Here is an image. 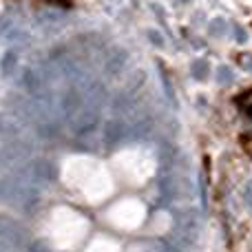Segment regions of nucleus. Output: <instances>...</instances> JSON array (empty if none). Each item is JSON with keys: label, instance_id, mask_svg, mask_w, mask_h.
<instances>
[{"label": "nucleus", "instance_id": "obj_1", "mask_svg": "<svg viewBox=\"0 0 252 252\" xmlns=\"http://www.w3.org/2000/svg\"><path fill=\"white\" fill-rule=\"evenodd\" d=\"M87 235V221L71 210H60L53 219V241L58 248H75Z\"/></svg>", "mask_w": 252, "mask_h": 252}, {"label": "nucleus", "instance_id": "obj_2", "mask_svg": "<svg viewBox=\"0 0 252 252\" xmlns=\"http://www.w3.org/2000/svg\"><path fill=\"white\" fill-rule=\"evenodd\" d=\"M142 217H144V210H142V206H139V201H124V204H120L118 208L111 210L113 223H118L120 228H126V230L139 226V223H142Z\"/></svg>", "mask_w": 252, "mask_h": 252}, {"label": "nucleus", "instance_id": "obj_3", "mask_svg": "<svg viewBox=\"0 0 252 252\" xmlns=\"http://www.w3.org/2000/svg\"><path fill=\"white\" fill-rule=\"evenodd\" d=\"M87 252H120V246L115 241L106 239V237H100V239H95L89 246Z\"/></svg>", "mask_w": 252, "mask_h": 252}, {"label": "nucleus", "instance_id": "obj_4", "mask_svg": "<svg viewBox=\"0 0 252 252\" xmlns=\"http://www.w3.org/2000/svg\"><path fill=\"white\" fill-rule=\"evenodd\" d=\"M237 104L244 109V113H248L252 118V89L250 91H246V93H241V95L237 97Z\"/></svg>", "mask_w": 252, "mask_h": 252}]
</instances>
